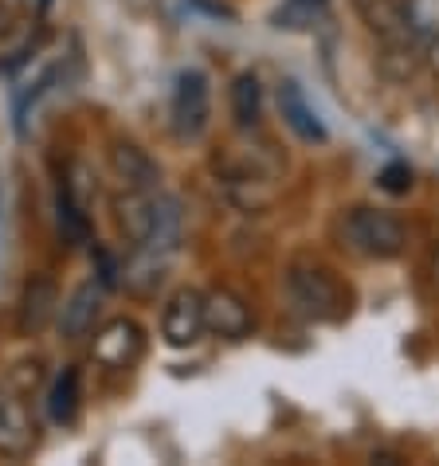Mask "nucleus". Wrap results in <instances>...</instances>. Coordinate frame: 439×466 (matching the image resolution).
<instances>
[{
  "instance_id": "nucleus-1",
  "label": "nucleus",
  "mask_w": 439,
  "mask_h": 466,
  "mask_svg": "<svg viewBox=\"0 0 439 466\" xmlns=\"http://www.w3.org/2000/svg\"><path fill=\"white\" fill-rule=\"evenodd\" d=\"M287 294H291L294 309H299L302 318H310V321H342L345 314H350V302H353L350 287H345L330 267L314 263V258H299V263H291Z\"/></svg>"
},
{
  "instance_id": "nucleus-2",
  "label": "nucleus",
  "mask_w": 439,
  "mask_h": 466,
  "mask_svg": "<svg viewBox=\"0 0 439 466\" xmlns=\"http://www.w3.org/2000/svg\"><path fill=\"white\" fill-rule=\"evenodd\" d=\"M342 236L357 255L377 258V263L400 258L408 248V228L384 208H353L342 224Z\"/></svg>"
},
{
  "instance_id": "nucleus-3",
  "label": "nucleus",
  "mask_w": 439,
  "mask_h": 466,
  "mask_svg": "<svg viewBox=\"0 0 439 466\" xmlns=\"http://www.w3.org/2000/svg\"><path fill=\"white\" fill-rule=\"evenodd\" d=\"M169 114H173V134L180 141H200L204 137V129H209V122H212V83L200 67H189V71L177 75Z\"/></svg>"
},
{
  "instance_id": "nucleus-4",
  "label": "nucleus",
  "mask_w": 439,
  "mask_h": 466,
  "mask_svg": "<svg viewBox=\"0 0 439 466\" xmlns=\"http://www.w3.org/2000/svg\"><path fill=\"white\" fill-rule=\"evenodd\" d=\"M90 357H95L102 369H110V372L134 369L138 360L146 357V329H141L134 318L102 321V326L95 329V341H90Z\"/></svg>"
},
{
  "instance_id": "nucleus-5",
  "label": "nucleus",
  "mask_w": 439,
  "mask_h": 466,
  "mask_svg": "<svg viewBox=\"0 0 439 466\" xmlns=\"http://www.w3.org/2000/svg\"><path fill=\"white\" fill-rule=\"evenodd\" d=\"M204 333V294L192 287H180L169 294L161 309V338L169 349H189L197 345Z\"/></svg>"
},
{
  "instance_id": "nucleus-6",
  "label": "nucleus",
  "mask_w": 439,
  "mask_h": 466,
  "mask_svg": "<svg viewBox=\"0 0 439 466\" xmlns=\"http://www.w3.org/2000/svg\"><path fill=\"white\" fill-rule=\"evenodd\" d=\"M255 318H251V306L243 302L236 290L228 287H216L204 294V329L216 333L224 341H243L251 333Z\"/></svg>"
},
{
  "instance_id": "nucleus-7",
  "label": "nucleus",
  "mask_w": 439,
  "mask_h": 466,
  "mask_svg": "<svg viewBox=\"0 0 439 466\" xmlns=\"http://www.w3.org/2000/svg\"><path fill=\"white\" fill-rule=\"evenodd\" d=\"M36 443H40V435H36V420L28 404L8 392V388H0V455L5 459H28Z\"/></svg>"
},
{
  "instance_id": "nucleus-8",
  "label": "nucleus",
  "mask_w": 439,
  "mask_h": 466,
  "mask_svg": "<svg viewBox=\"0 0 439 466\" xmlns=\"http://www.w3.org/2000/svg\"><path fill=\"white\" fill-rule=\"evenodd\" d=\"M361 20L369 24V32L381 35L384 47H404L412 44V35H416V28H412V5L416 0H353Z\"/></svg>"
},
{
  "instance_id": "nucleus-9",
  "label": "nucleus",
  "mask_w": 439,
  "mask_h": 466,
  "mask_svg": "<svg viewBox=\"0 0 439 466\" xmlns=\"http://www.w3.org/2000/svg\"><path fill=\"white\" fill-rule=\"evenodd\" d=\"M185 239V208L180 200L169 197V192H153L149 197V231H146V243L141 251H153V255H169L180 248Z\"/></svg>"
},
{
  "instance_id": "nucleus-10",
  "label": "nucleus",
  "mask_w": 439,
  "mask_h": 466,
  "mask_svg": "<svg viewBox=\"0 0 439 466\" xmlns=\"http://www.w3.org/2000/svg\"><path fill=\"white\" fill-rule=\"evenodd\" d=\"M110 169L130 192H158L161 188V165L134 141H114L110 146Z\"/></svg>"
},
{
  "instance_id": "nucleus-11",
  "label": "nucleus",
  "mask_w": 439,
  "mask_h": 466,
  "mask_svg": "<svg viewBox=\"0 0 439 466\" xmlns=\"http://www.w3.org/2000/svg\"><path fill=\"white\" fill-rule=\"evenodd\" d=\"M59 314V290L47 275H32L24 282L20 306H16V326L24 338H36V333L47 329V321Z\"/></svg>"
},
{
  "instance_id": "nucleus-12",
  "label": "nucleus",
  "mask_w": 439,
  "mask_h": 466,
  "mask_svg": "<svg viewBox=\"0 0 439 466\" xmlns=\"http://www.w3.org/2000/svg\"><path fill=\"white\" fill-rule=\"evenodd\" d=\"M102 294H107L102 282H83V287L71 290V298L59 306V333H63V341H83V338L95 333V321H98V309H102Z\"/></svg>"
},
{
  "instance_id": "nucleus-13",
  "label": "nucleus",
  "mask_w": 439,
  "mask_h": 466,
  "mask_svg": "<svg viewBox=\"0 0 439 466\" xmlns=\"http://www.w3.org/2000/svg\"><path fill=\"white\" fill-rule=\"evenodd\" d=\"M279 114H282V122H287L291 134L299 137V141H306V146H322V141H330L326 126H322V118L314 114V106L306 102L302 86L294 83V79H282L279 83Z\"/></svg>"
},
{
  "instance_id": "nucleus-14",
  "label": "nucleus",
  "mask_w": 439,
  "mask_h": 466,
  "mask_svg": "<svg viewBox=\"0 0 439 466\" xmlns=\"http://www.w3.org/2000/svg\"><path fill=\"white\" fill-rule=\"evenodd\" d=\"M228 102H231V118H236L240 129H255L263 118V86L255 71H243L231 79L228 86Z\"/></svg>"
},
{
  "instance_id": "nucleus-15",
  "label": "nucleus",
  "mask_w": 439,
  "mask_h": 466,
  "mask_svg": "<svg viewBox=\"0 0 439 466\" xmlns=\"http://www.w3.org/2000/svg\"><path fill=\"white\" fill-rule=\"evenodd\" d=\"M79 404H83V372L67 365L56 377V384H51L47 392V411L56 423H75V416H79Z\"/></svg>"
},
{
  "instance_id": "nucleus-16",
  "label": "nucleus",
  "mask_w": 439,
  "mask_h": 466,
  "mask_svg": "<svg viewBox=\"0 0 439 466\" xmlns=\"http://www.w3.org/2000/svg\"><path fill=\"white\" fill-rule=\"evenodd\" d=\"M326 8H330V0H282L271 20L282 32H310V28H318V20H326Z\"/></svg>"
},
{
  "instance_id": "nucleus-17",
  "label": "nucleus",
  "mask_w": 439,
  "mask_h": 466,
  "mask_svg": "<svg viewBox=\"0 0 439 466\" xmlns=\"http://www.w3.org/2000/svg\"><path fill=\"white\" fill-rule=\"evenodd\" d=\"M149 197L153 192H130L126 188L118 200H114V208H118V224L122 231L130 236L138 248L146 243V231H149Z\"/></svg>"
},
{
  "instance_id": "nucleus-18",
  "label": "nucleus",
  "mask_w": 439,
  "mask_h": 466,
  "mask_svg": "<svg viewBox=\"0 0 439 466\" xmlns=\"http://www.w3.org/2000/svg\"><path fill=\"white\" fill-rule=\"evenodd\" d=\"M377 188L389 192V197H404V192L412 188V169L404 161H389L384 169L377 173Z\"/></svg>"
},
{
  "instance_id": "nucleus-19",
  "label": "nucleus",
  "mask_w": 439,
  "mask_h": 466,
  "mask_svg": "<svg viewBox=\"0 0 439 466\" xmlns=\"http://www.w3.org/2000/svg\"><path fill=\"white\" fill-rule=\"evenodd\" d=\"M424 67H428L435 79H439V35H432V40L424 44Z\"/></svg>"
},
{
  "instance_id": "nucleus-20",
  "label": "nucleus",
  "mask_w": 439,
  "mask_h": 466,
  "mask_svg": "<svg viewBox=\"0 0 439 466\" xmlns=\"http://www.w3.org/2000/svg\"><path fill=\"white\" fill-rule=\"evenodd\" d=\"M435 282H439V258H435Z\"/></svg>"
}]
</instances>
